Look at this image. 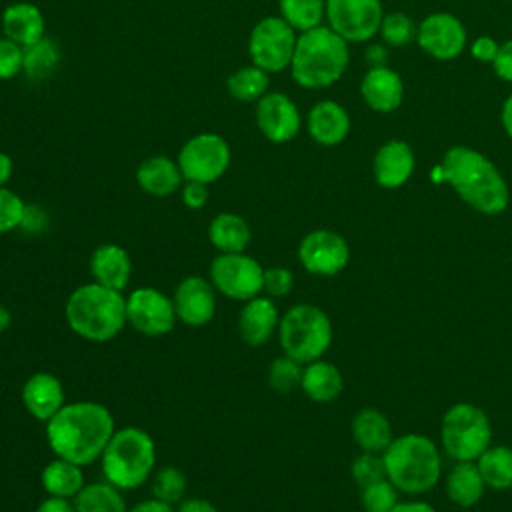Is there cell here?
I'll list each match as a JSON object with an SVG mask.
<instances>
[{
  "label": "cell",
  "mask_w": 512,
  "mask_h": 512,
  "mask_svg": "<svg viewBox=\"0 0 512 512\" xmlns=\"http://www.w3.org/2000/svg\"><path fill=\"white\" fill-rule=\"evenodd\" d=\"M68 328L88 342H108L126 326V296L98 282H86L70 292L64 304Z\"/></svg>",
  "instance_id": "obj_3"
},
{
  "label": "cell",
  "mask_w": 512,
  "mask_h": 512,
  "mask_svg": "<svg viewBox=\"0 0 512 512\" xmlns=\"http://www.w3.org/2000/svg\"><path fill=\"white\" fill-rule=\"evenodd\" d=\"M298 34L282 16H266L258 20L248 36V56L252 64L272 72L290 68Z\"/></svg>",
  "instance_id": "obj_9"
},
{
  "label": "cell",
  "mask_w": 512,
  "mask_h": 512,
  "mask_svg": "<svg viewBox=\"0 0 512 512\" xmlns=\"http://www.w3.org/2000/svg\"><path fill=\"white\" fill-rule=\"evenodd\" d=\"M256 126L266 140L284 144L300 132L302 116L290 96L284 92H266L256 102Z\"/></svg>",
  "instance_id": "obj_16"
},
{
  "label": "cell",
  "mask_w": 512,
  "mask_h": 512,
  "mask_svg": "<svg viewBox=\"0 0 512 512\" xmlns=\"http://www.w3.org/2000/svg\"><path fill=\"white\" fill-rule=\"evenodd\" d=\"M280 16L296 30L306 32L322 26L326 16V0H278Z\"/></svg>",
  "instance_id": "obj_35"
},
{
  "label": "cell",
  "mask_w": 512,
  "mask_h": 512,
  "mask_svg": "<svg viewBox=\"0 0 512 512\" xmlns=\"http://www.w3.org/2000/svg\"><path fill=\"white\" fill-rule=\"evenodd\" d=\"M176 162L184 180L212 184L226 174L232 162V150L220 134L202 132L180 148Z\"/></svg>",
  "instance_id": "obj_11"
},
{
  "label": "cell",
  "mask_w": 512,
  "mask_h": 512,
  "mask_svg": "<svg viewBox=\"0 0 512 512\" xmlns=\"http://www.w3.org/2000/svg\"><path fill=\"white\" fill-rule=\"evenodd\" d=\"M378 34L392 48H404L416 40L418 24L406 12H388L382 18Z\"/></svg>",
  "instance_id": "obj_37"
},
{
  "label": "cell",
  "mask_w": 512,
  "mask_h": 512,
  "mask_svg": "<svg viewBox=\"0 0 512 512\" xmlns=\"http://www.w3.org/2000/svg\"><path fill=\"white\" fill-rule=\"evenodd\" d=\"M20 396L26 412L44 424L66 404V394L60 378L44 370L34 372L26 378Z\"/></svg>",
  "instance_id": "obj_18"
},
{
  "label": "cell",
  "mask_w": 512,
  "mask_h": 512,
  "mask_svg": "<svg viewBox=\"0 0 512 512\" xmlns=\"http://www.w3.org/2000/svg\"><path fill=\"white\" fill-rule=\"evenodd\" d=\"M208 240L218 250V254L246 252L252 230L246 218L234 212H220L208 224Z\"/></svg>",
  "instance_id": "obj_26"
},
{
  "label": "cell",
  "mask_w": 512,
  "mask_h": 512,
  "mask_svg": "<svg viewBox=\"0 0 512 512\" xmlns=\"http://www.w3.org/2000/svg\"><path fill=\"white\" fill-rule=\"evenodd\" d=\"M278 338L286 356L308 364L320 360L332 342V322L314 304H296L280 316Z\"/></svg>",
  "instance_id": "obj_7"
},
{
  "label": "cell",
  "mask_w": 512,
  "mask_h": 512,
  "mask_svg": "<svg viewBox=\"0 0 512 512\" xmlns=\"http://www.w3.org/2000/svg\"><path fill=\"white\" fill-rule=\"evenodd\" d=\"M172 296L152 286H140L126 296V324L144 336H164L176 324Z\"/></svg>",
  "instance_id": "obj_12"
},
{
  "label": "cell",
  "mask_w": 512,
  "mask_h": 512,
  "mask_svg": "<svg viewBox=\"0 0 512 512\" xmlns=\"http://www.w3.org/2000/svg\"><path fill=\"white\" fill-rule=\"evenodd\" d=\"M104 480L122 492L150 482L156 466L154 438L138 426L116 428L100 456Z\"/></svg>",
  "instance_id": "obj_5"
},
{
  "label": "cell",
  "mask_w": 512,
  "mask_h": 512,
  "mask_svg": "<svg viewBox=\"0 0 512 512\" xmlns=\"http://www.w3.org/2000/svg\"><path fill=\"white\" fill-rule=\"evenodd\" d=\"M348 110L334 100L316 102L306 118V128L310 138L320 146H338L346 140L350 132Z\"/></svg>",
  "instance_id": "obj_22"
},
{
  "label": "cell",
  "mask_w": 512,
  "mask_h": 512,
  "mask_svg": "<svg viewBox=\"0 0 512 512\" xmlns=\"http://www.w3.org/2000/svg\"><path fill=\"white\" fill-rule=\"evenodd\" d=\"M360 94L368 108L390 114L404 100V82L400 74L388 66H370L360 82Z\"/></svg>",
  "instance_id": "obj_21"
},
{
  "label": "cell",
  "mask_w": 512,
  "mask_h": 512,
  "mask_svg": "<svg viewBox=\"0 0 512 512\" xmlns=\"http://www.w3.org/2000/svg\"><path fill=\"white\" fill-rule=\"evenodd\" d=\"M498 48H500V44H498L494 38H490V36H480V38H476V40L472 42L470 54H472V58H476L478 62H488V64H492L494 58H496Z\"/></svg>",
  "instance_id": "obj_47"
},
{
  "label": "cell",
  "mask_w": 512,
  "mask_h": 512,
  "mask_svg": "<svg viewBox=\"0 0 512 512\" xmlns=\"http://www.w3.org/2000/svg\"><path fill=\"white\" fill-rule=\"evenodd\" d=\"M90 274L92 280L124 292L126 286L130 284L132 278V258L126 252V248H122L120 244L114 242H106L94 248V252L90 254Z\"/></svg>",
  "instance_id": "obj_23"
},
{
  "label": "cell",
  "mask_w": 512,
  "mask_h": 512,
  "mask_svg": "<svg viewBox=\"0 0 512 512\" xmlns=\"http://www.w3.org/2000/svg\"><path fill=\"white\" fill-rule=\"evenodd\" d=\"M440 172L454 192L476 212L494 216L508 208V184L482 152L470 146H452L442 158Z\"/></svg>",
  "instance_id": "obj_2"
},
{
  "label": "cell",
  "mask_w": 512,
  "mask_h": 512,
  "mask_svg": "<svg viewBox=\"0 0 512 512\" xmlns=\"http://www.w3.org/2000/svg\"><path fill=\"white\" fill-rule=\"evenodd\" d=\"M176 512H220L210 500L206 498H184L176 504Z\"/></svg>",
  "instance_id": "obj_49"
},
{
  "label": "cell",
  "mask_w": 512,
  "mask_h": 512,
  "mask_svg": "<svg viewBox=\"0 0 512 512\" xmlns=\"http://www.w3.org/2000/svg\"><path fill=\"white\" fill-rule=\"evenodd\" d=\"M484 480L474 462H458L446 480L448 498L462 508L474 506L484 494Z\"/></svg>",
  "instance_id": "obj_30"
},
{
  "label": "cell",
  "mask_w": 512,
  "mask_h": 512,
  "mask_svg": "<svg viewBox=\"0 0 512 512\" xmlns=\"http://www.w3.org/2000/svg\"><path fill=\"white\" fill-rule=\"evenodd\" d=\"M492 68L500 80L512 84V40H506L504 44H500L496 58L492 62Z\"/></svg>",
  "instance_id": "obj_46"
},
{
  "label": "cell",
  "mask_w": 512,
  "mask_h": 512,
  "mask_svg": "<svg viewBox=\"0 0 512 512\" xmlns=\"http://www.w3.org/2000/svg\"><path fill=\"white\" fill-rule=\"evenodd\" d=\"M10 324H12V312L6 304L0 302V334L6 332L10 328Z\"/></svg>",
  "instance_id": "obj_55"
},
{
  "label": "cell",
  "mask_w": 512,
  "mask_h": 512,
  "mask_svg": "<svg viewBox=\"0 0 512 512\" xmlns=\"http://www.w3.org/2000/svg\"><path fill=\"white\" fill-rule=\"evenodd\" d=\"M280 326V312L270 296H254L244 302L238 316V332L244 344L258 348L266 344Z\"/></svg>",
  "instance_id": "obj_20"
},
{
  "label": "cell",
  "mask_w": 512,
  "mask_h": 512,
  "mask_svg": "<svg viewBox=\"0 0 512 512\" xmlns=\"http://www.w3.org/2000/svg\"><path fill=\"white\" fill-rule=\"evenodd\" d=\"M302 372H304V364L282 354V356L274 358L268 368V384L278 394H290L296 388H300Z\"/></svg>",
  "instance_id": "obj_38"
},
{
  "label": "cell",
  "mask_w": 512,
  "mask_h": 512,
  "mask_svg": "<svg viewBox=\"0 0 512 512\" xmlns=\"http://www.w3.org/2000/svg\"><path fill=\"white\" fill-rule=\"evenodd\" d=\"M60 62V50L50 38H40L38 42L24 46L22 72L30 80H46Z\"/></svg>",
  "instance_id": "obj_34"
},
{
  "label": "cell",
  "mask_w": 512,
  "mask_h": 512,
  "mask_svg": "<svg viewBox=\"0 0 512 512\" xmlns=\"http://www.w3.org/2000/svg\"><path fill=\"white\" fill-rule=\"evenodd\" d=\"M12 170H14L12 158L6 152H0V186L8 184V180L12 178Z\"/></svg>",
  "instance_id": "obj_54"
},
{
  "label": "cell",
  "mask_w": 512,
  "mask_h": 512,
  "mask_svg": "<svg viewBox=\"0 0 512 512\" xmlns=\"http://www.w3.org/2000/svg\"><path fill=\"white\" fill-rule=\"evenodd\" d=\"M500 122H502V128L504 132L512 138V94L504 100L502 104V112H500Z\"/></svg>",
  "instance_id": "obj_52"
},
{
  "label": "cell",
  "mask_w": 512,
  "mask_h": 512,
  "mask_svg": "<svg viewBox=\"0 0 512 512\" xmlns=\"http://www.w3.org/2000/svg\"><path fill=\"white\" fill-rule=\"evenodd\" d=\"M294 288V274L284 266L264 268V288L262 292L270 298H284Z\"/></svg>",
  "instance_id": "obj_43"
},
{
  "label": "cell",
  "mask_w": 512,
  "mask_h": 512,
  "mask_svg": "<svg viewBox=\"0 0 512 512\" xmlns=\"http://www.w3.org/2000/svg\"><path fill=\"white\" fill-rule=\"evenodd\" d=\"M268 84V72L256 64H248L228 76L226 90L238 102H258L268 92Z\"/></svg>",
  "instance_id": "obj_33"
},
{
  "label": "cell",
  "mask_w": 512,
  "mask_h": 512,
  "mask_svg": "<svg viewBox=\"0 0 512 512\" xmlns=\"http://www.w3.org/2000/svg\"><path fill=\"white\" fill-rule=\"evenodd\" d=\"M396 504H398V488L388 478L362 488L364 512H390Z\"/></svg>",
  "instance_id": "obj_39"
},
{
  "label": "cell",
  "mask_w": 512,
  "mask_h": 512,
  "mask_svg": "<svg viewBox=\"0 0 512 512\" xmlns=\"http://www.w3.org/2000/svg\"><path fill=\"white\" fill-rule=\"evenodd\" d=\"M352 436L364 452H384L392 438L388 418L376 408H362L352 420Z\"/></svg>",
  "instance_id": "obj_29"
},
{
  "label": "cell",
  "mask_w": 512,
  "mask_h": 512,
  "mask_svg": "<svg viewBox=\"0 0 512 512\" xmlns=\"http://www.w3.org/2000/svg\"><path fill=\"white\" fill-rule=\"evenodd\" d=\"M72 502L76 512H128L122 490L108 480L84 484Z\"/></svg>",
  "instance_id": "obj_31"
},
{
  "label": "cell",
  "mask_w": 512,
  "mask_h": 512,
  "mask_svg": "<svg viewBox=\"0 0 512 512\" xmlns=\"http://www.w3.org/2000/svg\"><path fill=\"white\" fill-rule=\"evenodd\" d=\"M26 202L6 186H0V234L20 230Z\"/></svg>",
  "instance_id": "obj_41"
},
{
  "label": "cell",
  "mask_w": 512,
  "mask_h": 512,
  "mask_svg": "<svg viewBox=\"0 0 512 512\" xmlns=\"http://www.w3.org/2000/svg\"><path fill=\"white\" fill-rule=\"evenodd\" d=\"M442 446L456 462H474L490 446L492 428L482 408L458 402L442 418Z\"/></svg>",
  "instance_id": "obj_8"
},
{
  "label": "cell",
  "mask_w": 512,
  "mask_h": 512,
  "mask_svg": "<svg viewBox=\"0 0 512 512\" xmlns=\"http://www.w3.org/2000/svg\"><path fill=\"white\" fill-rule=\"evenodd\" d=\"M46 228H48V214L40 206L26 204L20 230H24L26 234H42Z\"/></svg>",
  "instance_id": "obj_45"
},
{
  "label": "cell",
  "mask_w": 512,
  "mask_h": 512,
  "mask_svg": "<svg viewBox=\"0 0 512 512\" xmlns=\"http://www.w3.org/2000/svg\"><path fill=\"white\" fill-rule=\"evenodd\" d=\"M2 34L12 42L30 46L44 38V16L32 2H14L2 12Z\"/></svg>",
  "instance_id": "obj_25"
},
{
  "label": "cell",
  "mask_w": 512,
  "mask_h": 512,
  "mask_svg": "<svg viewBox=\"0 0 512 512\" xmlns=\"http://www.w3.org/2000/svg\"><path fill=\"white\" fill-rule=\"evenodd\" d=\"M466 28L450 12H432L418 24L416 42L436 60H454L466 48Z\"/></svg>",
  "instance_id": "obj_15"
},
{
  "label": "cell",
  "mask_w": 512,
  "mask_h": 512,
  "mask_svg": "<svg viewBox=\"0 0 512 512\" xmlns=\"http://www.w3.org/2000/svg\"><path fill=\"white\" fill-rule=\"evenodd\" d=\"M476 466H478L486 486H490L494 490L512 488V448H508V446L490 448L488 446L478 456Z\"/></svg>",
  "instance_id": "obj_32"
},
{
  "label": "cell",
  "mask_w": 512,
  "mask_h": 512,
  "mask_svg": "<svg viewBox=\"0 0 512 512\" xmlns=\"http://www.w3.org/2000/svg\"><path fill=\"white\" fill-rule=\"evenodd\" d=\"M352 478L356 480V484L360 488L370 486L374 482H380L386 478V466H384V458H380L374 452H362L360 456H356L352 460L350 466Z\"/></svg>",
  "instance_id": "obj_40"
},
{
  "label": "cell",
  "mask_w": 512,
  "mask_h": 512,
  "mask_svg": "<svg viewBox=\"0 0 512 512\" xmlns=\"http://www.w3.org/2000/svg\"><path fill=\"white\" fill-rule=\"evenodd\" d=\"M136 182L146 194L164 198L182 188L184 176L176 160L156 154L140 162V166L136 168Z\"/></svg>",
  "instance_id": "obj_24"
},
{
  "label": "cell",
  "mask_w": 512,
  "mask_h": 512,
  "mask_svg": "<svg viewBox=\"0 0 512 512\" xmlns=\"http://www.w3.org/2000/svg\"><path fill=\"white\" fill-rule=\"evenodd\" d=\"M114 432L112 412L94 400L66 402L46 422V440L54 456L80 466L100 460Z\"/></svg>",
  "instance_id": "obj_1"
},
{
  "label": "cell",
  "mask_w": 512,
  "mask_h": 512,
  "mask_svg": "<svg viewBox=\"0 0 512 512\" xmlns=\"http://www.w3.org/2000/svg\"><path fill=\"white\" fill-rule=\"evenodd\" d=\"M216 292L238 302H246L264 288V266L246 252L218 254L208 272Z\"/></svg>",
  "instance_id": "obj_10"
},
{
  "label": "cell",
  "mask_w": 512,
  "mask_h": 512,
  "mask_svg": "<svg viewBox=\"0 0 512 512\" xmlns=\"http://www.w3.org/2000/svg\"><path fill=\"white\" fill-rule=\"evenodd\" d=\"M298 260L310 274L334 276L346 268L350 260V248L344 236L338 232L318 228L300 240Z\"/></svg>",
  "instance_id": "obj_14"
},
{
  "label": "cell",
  "mask_w": 512,
  "mask_h": 512,
  "mask_svg": "<svg viewBox=\"0 0 512 512\" xmlns=\"http://www.w3.org/2000/svg\"><path fill=\"white\" fill-rule=\"evenodd\" d=\"M326 18L346 42H366L378 34L384 8L380 0H326Z\"/></svg>",
  "instance_id": "obj_13"
},
{
  "label": "cell",
  "mask_w": 512,
  "mask_h": 512,
  "mask_svg": "<svg viewBox=\"0 0 512 512\" xmlns=\"http://www.w3.org/2000/svg\"><path fill=\"white\" fill-rule=\"evenodd\" d=\"M386 50L382 46H370L366 50V60L370 66H386Z\"/></svg>",
  "instance_id": "obj_53"
},
{
  "label": "cell",
  "mask_w": 512,
  "mask_h": 512,
  "mask_svg": "<svg viewBox=\"0 0 512 512\" xmlns=\"http://www.w3.org/2000/svg\"><path fill=\"white\" fill-rule=\"evenodd\" d=\"M180 196L186 208L190 210H200L208 202V184L194 182V180H184V186L180 188Z\"/></svg>",
  "instance_id": "obj_44"
},
{
  "label": "cell",
  "mask_w": 512,
  "mask_h": 512,
  "mask_svg": "<svg viewBox=\"0 0 512 512\" xmlns=\"http://www.w3.org/2000/svg\"><path fill=\"white\" fill-rule=\"evenodd\" d=\"M128 512H176V506H172V504H168V502H162V500L150 496V498L138 502L136 506L128 508Z\"/></svg>",
  "instance_id": "obj_50"
},
{
  "label": "cell",
  "mask_w": 512,
  "mask_h": 512,
  "mask_svg": "<svg viewBox=\"0 0 512 512\" xmlns=\"http://www.w3.org/2000/svg\"><path fill=\"white\" fill-rule=\"evenodd\" d=\"M24 48L4 34L0 36V80L16 78L22 72Z\"/></svg>",
  "instance_id": "obj_42"
},
{
  "label": "cell",
  "mask_w": 512,
  "mask_h": 512,
  "mask_svg": "<svg viewBox=\"0 0 512 512\" xmlns=\"http://www.w3.org/2000/svg\"><path fill=\"white\" fill-rule=\"evenodd\" d=\"M390 512H436L426 502H398Z\"/></svg>",
  "instance_id": "obj_51"
},
{
  "label": "cell",
  "mask_w": 512,
  "mask_h": 512,
  "mask_svg": "<svg viewBox=\"0 0 512 512\" xmlns=\"http://www.w3.org/2000/svg\"><path fill=\"white\" fill-rule=\"evenodd\" d=\"M84 466L70 462L66 458L54 456L40 472V484L48 496L74 500L76 494L84 488L86 478L82 472Z\"/></svg>",
  "instance_id": "obj_27"
},
{
  "label": "cell",
  "mask_w": 512,
  "mask_h": 512,
  "mask_svg": "<svg viewBox=\"0 0 512 512\" xmlns=\"http://www.w3.org/2000/svg\"><path fill=\"white\" fill-rule=\"evenodd\" d=\"M300 388L314 402H332L334 398L340 396L344 380L334 364L320 358L304 364Z\"/></svg>",
  "instance_id": "obj_28"
},
{
  "label": "cell",
  "mask_w": 512,
  "mask_h": 512,
  "mask_svg": "<svg viewBox=\"0 0 512 512\" xmlns=\"http://www.w3.org/2000/svg\"><path fill=\"white\" fill-rule=\"evenodd\" d=\"M216 288L210 278L202 276H186L182 278L172 294L176 318L186 326L200 328L208 324L216 314Z\"/></svg>",
  "instance_id": "obj_17"
},
{
  "label": "cell",
  "mask_w": 512,
  "mask_h": 512,
  "mask_svg": "<svg viewBox=\"0 0 512 512\" xmlns=\"http://www.w3.org/2000/svg\"><path fill=\"white\" fill-rule=\"evenodd\" d=\"M186 476L176 466H162L150 478V492L154 498L176 506L186 498Z\"/></svg>",
  "instance_id": "obj_36"
},
{
  "label": "cell",
  "mask_w": 512,
  "mask_h": 512,
  "mask_svg": "<svg viewBox=\"0 0 512 512\" xmlns=\"http://www.w3.org/2000/svg\"><path fill=\"white\" fill-rule=\"evenodd\" d=\"M34 512H76L74 502L68 498H56V496H46Z\"/></svg>",
  "instance_id": "obj_48"
},
{
  "label": "cell",
  "mask_w": 512,
  "mask_h": 512,
  "mask_svg": "<svg viewBox=\"0 0 512 512\" xmlns=\"http://www.w3.org/2000/svg\"><path fill=\"white\" fill-rule=\"evenodd\" d=\"M348 62V42L330 26H316L298 34L290 72L298 86L320 90L336 84L344 76Z\"/></svg>",
  "instance_id": "obj_4"
},
{
  "label": "cell",
  "mask_w": 512,
  "mask_h": 512,
  "mask_svg": "<svg viewBox=\"0 0 512 512\" xmlns=\"http://www.w3.org/2000/svg\"><path fill=\"white\" fill-rule=\"evenodd\" d=\"M414 166H416V158H414L412 146L398 138L384 142L376 150L372 160L374 180L388 190L404 186L410 180Z\"/></svg>",
  "instance_id": "obj_19"
},
{
  "label": "cell",
  "mask_w": 512,
  "mask_h": 512,
  "mask_svg": "<svg viewBox=\"0 0 512 512\" xmlns=\"http://www.w3.org/2000/svg\"><path fill=\"white\" fill-rule=\"evenodd\" d=\"M386 478L406 494H424L440 478L442 460L436 444L424 434L394 438L384 450Z\"/></svg>",
  "instance_id": "obj_6"
}]
</instances>
